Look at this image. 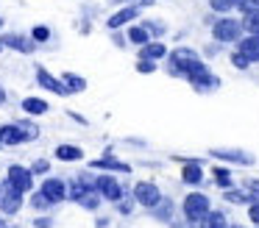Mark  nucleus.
<instances>
[{
    "label": "nucleus",
    "instance_id": "1",
    "mask_svg": "<svg viewBox=\"0 0 259 228\" xmlns=\"http://www.w3.org/2000/svg\"><path fill=\"white\" fill-rule=\"evenodd\" d=\"M67 198L70 200H76L78 206H84V209H98L103 200V195L98 192V186H95V181H92L90 175H78V178H73L67 186Z\"/></svg>",
    "mask_w": 259,
    "mask_h": 228
},
{
    "label": "nucleus",
    "instance_id": "2",
    "mask_svg": "<svg viewBox=\"0 0 259 228\" xmlns=\"http://www.w3.org/2000/svg\"><path fill=\"white\" fill-rule=\"evenodd\" d=\"M209 212H212V206H209V198L203 192H192L184 198V217H187V223H201Z\"/></svg>",
    "mask_w": 259,
    "mask_h": 228
},
{
    "label": "nucleus",
    "instance_id": "3",
    "mask_svg": "<svg viewBox=\"0 0 259 228\" xmlns=\"http://www.w3.org/2000/svg\"><path fill=\"white\" fill-rule=\"evenodd\" d=\"M245 28H243V20H229V17H223V20H214L212 23V36L217 39V42H240V34H243Z\"/></svg>",
    "mask_w": 259,
    "mask_h": 228
},
{
    "label": "nucleus",
    "instance_id": "4",
    "mask_svg": "<svg viewBox=\"0 0 259 228\" xmlns=\"http://www.w3.org/2000/svg\"><path fill=\"white\" fill-rule=\"evenodd\" d=\"M6 181L25 195V192H31V186H34V170H31V167H23V164H12Z\"/></svg>",
    "mask_w": 259,
    "mask_h": 228
},
{
    "label": "nucleus",
    "instance_id": "5",
    "mask_svg": "<svg viewBox=\"0 0 259 228\" xmlns=\"http://www.w3.org/2000/svg\"><path fill=\"white\" fill-rule=\"evenodd\" d=\"M20 206H23V192L14 189L12 184L6 181L0 186V212H3V214H17Z\"/></svg>",
    "mask_w": 259,
    "mask_h": 228
},
{
    "label": "nucleus",
    "instance_id": "6",
    "mask_svg": "<svg viewBox=\"0 0 259 228\" xmlns=\"http://www.w3.org/2000/svg\"><path fill=\"white\" fill-rule=\"evenodd\" d=\"M134 198H137V203H142L145 209H153V206L162 200V192H159V186L156 184H151V181H139L134 186Z\"/></svg>",
    "mask_w": 259,
    "mask_h": 228
},
{
    "label": "nucleus",
    "instance_id": "7",
    "mask_svg": "<svg viewBox=\"0 0 259 228\" xmlns=\"http://www.w3.org/2000/svg\"><path fill=\"white\" fill-rule=\"evenodd\" d=\"M95 186H98V192L103 195V200H112V203H120V200H123V186L114 181L112 175H98V178H95Z\"/></svg>",
    "mask_w": 259,
    "mask_h": 228
},
{
    "label": "nucleus",
    "instance_id": "8",
    "mask_svg": "<svg viewBox=\"0 0 259 228\" xmlns=\"http://www.w3.org/2000/svg\"><path fill=\"white\" fill-rule=\"evenodd\" d=\"M195 61H201V58H198V53H195V50H190V47H179V50H173V53H170L173 72H179V75H184V72H187Z\"/></svg>",
    "mask_w": 259,
    "mask_h": 228
},
{
    "label": "nucleus",
    "instance_id": "9",
    "mask_svg": "<svg viewBox=\"0 0 259 228\" xmlns=\"http://www.w3.org/2000/svg\"><path fill=\"white\" fill-rule=\"evenodd\" d=\"M42 192H45V198L50 200V203H61V200L67 198V184L59 181V178H45Z\"/></svg>",
    "mask_w": 259,
    "mask_h": 228
},
{
    "label": "nucleus",
    "instance_id": "10",
    "mask_svg": "<svg viewBox=\"0 0 259 228\" xmlns=\"http://www.w3.org/2000/svg\"><path fill=\"white\" fill-rule=\"evenodd\" d=\"M214 159H223V161H234V164H254V156L245 153V150H229V148H214L209 150Z\"/></svg>",
    "mask_w": 259,
    "mask_h": 228
},
{
    "label": "nucleus",
    "instance_id": "11",
    "mask_svg": "<svg viewBox=\"0 0 259 228\" xmlns=\"http://www.w3.org/2000/svg\"><path fill=\"white\" fill-rule=\"evenodd\" d=\"M36 81H39V86H45L47 92H53V95H67V86H64V81H56L50 72H47L45 67L36 70Z\"/></svg>",
    "mask_w": 259,
    "mask_h": 228
},
{
    "label": "nucleus",
    "instance_id": "12",
    "mask_svg": "<svg viewBox=\"0 0 259 228\" xmlns=\"http://www.w3.org/2000/svg\"><path fill=\"white\" fill-rule=\"evenodd\" d=\"M139 9H142V6H125V9H120V12H114L112 17H109V20H106V25H109V28H120V25H125L128 23V20H137V17H139Z\"/></svg>",
    "mask_w": 259,
    "mask_h": 228
},
{
    "label": "nucleus",
    "instance_id": "13",
    "mask_svg": "<svg viewBox=\"0 0 259 228\" xmlns=\"http://www.w3.org/2000/svg\"><path fill=\"white\" fill-rule=\"evenodd\" d=\"M0 42L6 47L20 50V53H34V47H36V42H31V39H25V36H20V34H6V36H0Z\"/></svg>",
    "mask_w": 259,
    "mask_h": 228
},
{
    "label": "nucleus",
    "instance_id": "14",
    "mask_svg": "<svg viewBox=\"0 0 259 228\" xmlns=\"http://www.w3.org/2000/svg\"><path fill=\"white\" fill-rule=\"evenodd\" d=\"M90 167H95V170H106V172H131V167H128L125 161L112 159V153L103 156V159H98V161H92Z\"/></svg>",
    "mask_w": 259,
    "mask_h": 228
},
{
    "label": "nucleus",
    "instance_id": "15",
    "mask_svg": "<svg viewBox=\"0 0 259 228\" xmlns=\"http://www.w3.org/2000/svg\"><path fill=\"white\" fill-rule=\"evenodd\" d=\"M181 181L184 184H201L203 181V167H201V161H195V159H190L187 164H184V170H181Z\"/></svg>",
    "mask_w": 259,
    "mask_h": 228
},
{
    "label": "nucleus",
    "instance_id": "16",
    "mask_svg": "<svg viewBox=\"0 0 259 228\" xmlns=\"http://www.w3.org/2000/svg\"><path fill=\"white\" fill-rule=\"evenodd\" d=\"M237 50H243L251 61H259V34H248L240 45H237Z\"/></svg>",
    "mask_w": 259,
    "mask_h": 228
},
{
    "label": "nucleus",
    "instance_id": "17",
    "mask_svg": "<svg viewBox=\"0 0 259 228\" xmlns=\"http://www.w3.org/2000/svg\"><path fill=\"white\" fill-rule=\"evenodd\" d=\"M0 142L3 145H20V142H25L20 126H0Z\"/></svg>",
    "mask_w": 259,
    "mask_h": 228
},
{
    "label": "nucleus",
    "instance_id": "18",
    "mask_svg": "<svg viewBox=\"0 0 259 228\" xmlns=\"http://www.w3.org/2000/svg\"><path fill=\"white\" fill-rule=\"evenodd\" d=\"M165 56H168V47L162 42H148V45H142V53H139V58H151V61H159Z\"/></svg>",
    "mask_w": 259,
    "mask_h": 228
},
{
    "label": "nucleus",
    "instance_id": "19",
    "mask_svg": "<svg viewBox=\"0 0 259 228\" xmlns=\"http://www.w3.org/2000/svg\"><path fill=\"white\" fill-rule=\"evenodd\" d=\"M56 159L61 161H81L84 159V150L78 145H59L56 148Z\"/></svg>",
    "mask_w": 259,
    "mask_h": 228
},
{
    "label": "nucleus",
    "instance_id": "20",
    "mask_svg": "<svg viewBox=\"0 0 259 228\" xmlns=\"http://www.w3.org/2000/svg\"><path fill=\"white\" fill-rule=\"evenodd\" d=\"M151 214H153V220H162V223H168L170 217H173V200H168V198H162L153 209H151Z\"/></svg>",
    "mask_w": 259,
    "mask_h": 228
},
{
    "label": "nucleus",
    "instance_id": "21",
    "mask_svg": "<svg viewBox=\"0 0 259 228\" xmlns=\"http://www.w3.org/2000/svg\"><path fill=\"white\" fill-rule=\"evenodd\" d=\"M198 226H201V228H229V220H226L223 212H209Z\"/></svg>",
    "mask_w": 259,
    "mask_h": 228
},
{
    "label": "nucleus",
    "instance_id": "22",
    "mask_svg": "<svg viewBox=\"0 0 259 228\" xmlns=\"http://www.w3.org/2000/svg\"><path fill=\"white\" fill-rule=\"evenodd\" d=\"M50 106L45 100H39V98H25L23 100V112L25 114H45Z\"/></svg>",
    "mask_w": 259,
    "mask_h": 228
},
{
    "label": "nucleus",
    "instance_id": "23",
    "mask_svg": "<svg viewBox=\"0 0 259 228\" xmlns=\"http://www.w3.org/2000/svg\"><path fill=\"white\" fill-rule=\"evenodd\" d=\"M128 42H134V45H148V42H151V36H148V28L145 25H142V28H131V31H128Z\"/></svg>",
    "mask_w": 259,
    "mask_h": 228
},
{
    "label": "nucleus",
    "instance_id": "24",
    "mask_svg": "<svg viewBox=\"0 0 259 228\" xmlns=\"http://www.w3.org/2000/svg\"><path fill=\"white\" fill-rule=\"evenodd\" d=\"M243 28H245L248 34H259V9L257 12H248L243 17Z\"/></svg>",
    "mask_w": 259,
    "mask_h": 228
},
{
    "label": "nucleus",
    "instance_id": "25",
    "mask_svg": "<svg viewBox=\"0 0 259 228\" xmlns=\"http://www.w3.org/2000/svg\"><path fill=\"white\" fill-rule=\"evenodd\" d=\"M61 81H64V86H67L70 92H81L84 86H87V81L81 78V75H73V72H67Z\"/></svg>",
    "mask_w": 259,
    "mask_h": 228
},
{
    "label": "nucleus",
    "instance_id": "26",
    "mask_svg": "<svg viewBox=\"0 0 259 228\" xmlns=\"http://www.w3.org/2000/svg\"><path fill=\"white\" fill-rule=\"evenodd\" d=\"M214 184H217L220 189H231V172L226 170V167H217V170H214Z\"/></svg>",
    "mask_w": 259,
    "mask_h": 228
},
{
    "label": "nucleus",
    "instance_id": "27",
    "mask_svg": "<svg viewBox=\"0 0 259 228\" xmlns=\"http://www.w3.org/2000/svg\"><path fill=\"white\" fill-rule=\"evenodd\" d=\"M20 126V131H23L25 142H31V139L39 137V128H36V123H31V120H23V123H17Z\"/></svg>",
    "mask_w": 259,
    "mask_h": 228
},
{
    "label": "nucleus",
    "instance_id": "28",
    "mask_svg": "<svg viewBox=\"0 0 259 228\" xmlns=\"http://www.w3.org/2000/svg\"><path fill=\"white\" fill-rule=\"evenodd\" d=\"M209 6L217 14H229L231 9H237V0H209Z\"/></svg>",
    "mask_w": 259,
    "mask_h": 228
},
{
    "label": "nucleus",
    "instance_id": "29",
    "mask_svg": "<svg viewBox=\"0 0 259 228\" xmlns=\"http://www.w3.org/2000/svg\"><path fill=\"white\" fill-rule=\"evenodd\" d=\"M231 64H234L237 70H248V64H251V58L243 53V50H237V53H231Z\"/></svg>",
    "mask_w": 259,
    "mask_h": 228
},
{
    "label": "nucleus",
    "instance_id": "30",
    "mask_svg": "<svg viewBox=\"0 0 259 228\" xmlns=\"http://www.w3.org/2000/svg\"><path fill=\"white\" fill-rule=\"evenodd\" d=\"M31 36H34L36 42H47V39H50V28H45V25H36L34 31H31Z\"/></svg>",
    "mask_w": 259,
    "mask_h": 228
},
{
    "label": "nucleus",
    "instance_id": "31",
    "mask_svg": "<svg viewBox=\"0 0 259 228\" xmlns=\"http://www.w3.org/2000/svg\"><path fill=\"white\" fill-rule=\"evenodd\" d=\"M237 9H240L243 14L257 12V9H259V0H237Z\"/></svg>",
    "mask_w": 259,
    "mask_h": 228
},
{
    "label": "nucleus",
    "instance_id": "32",
    "mask_svg": "<svg viewBox=\"0 0 259 228\" xmlns=\"http://www.w3.org/2000/svg\"><path fill=\"white\" fill-rule=\"evenodd\" d=\"M248 220H251L254 226H259V200L248 203Z\"/></svg>",
    "mask_w": 259,
    "mask_h": 228
},
{
    "label": "nucleus",
    "instance_id": "33",
    "mask_svg": "<svg viewBox=\"0 0 259 228\" xmlns=\"http://www.w3.org/2000/svg\"><path fill=\"white\" fill-rule=\"evenodd\" d=\"M31 203H34V209H47V206H50V200H47V198H45V192L39 189V192L34 195V200H31Z\"/></svg>",
    "mask_w": 259,
    "mask_h": 228
},
{
    "label": "nucleus",
    "instance_id": "34",
    "mask_svg": "<svg viewBox=\"0 0 259 228\" xmlns=\"http://www.w3.org/2000/svg\"><path fill=\"white\" fill-rule=\"evenodd\" d=\"M31 170H34V175H42V172L50 170V161H47V159H39V161H34V167H31Z\"/></svg>",
    "mask_w": 259,
    "mask_h": 228
},
{
    "label": "nucleus",
    "instance_id": "35",
    "mask_svg": "<svg viewBox=\"0 0 259 228\" xmlns=\"http://www.w3.org/2000/svg\"><path fill=\"white\" fill-rule=\"evenodd\" d=\"M137 70H139V72H153V70H156V64H153L151 58H139V64H137Z\"/></svg>",
    "mask_w": 259,
    "mask_h": 228
},
{
    "label": "nucleus",
    "instance_id": "36",
    "mask_svg": "<svg viewBox=\"0 0 259 228\" xmlns=\"http://www.w3.org/2000/svg\"><path fill=\"white\" fill-rule=\"evenodd\" d=\"M145 28H148V34H165V28L159 23H145Z\"/></svg>",
    "mask_w": 259,
    "mask_h": 228
},
{
    "label": "nucleus",
    "instance_id": "37",
    "mask_svg": "<svg viewBox=\"0 0 259 228\" xmlns=\"http://www.w3.org/2000/svg\"><path fill=\"white\" fill-rule=\"evenodd\" d=\"M245 189H251L254 195H259V181H254V178H248V181H245Z\"/></svg>",
    "mask_w": 259,
    "mask_h": 228
},
{
    "label": "nucleus",
    "instance_id": "38",
    "mask_svg": "<svg viewBox=\"0 0 259 228\" xmlns=\"http://www.w3.org/2000/svg\"><path fill=\"white\" fill-rule=\"evenodd\" d=\"M36 228H50V217H39V220H36Z\"/></svg>",
    "mask_w": 259,
    "mask_h": 228
},
{
    "label": "nucleus",
    "instance_id": "39",
    "mask_svg": "<svg viewBox=\"0 0 259 228\" xmlns=\"http://www.w3.org/2000/svg\"><path fill=\"white\" fill-rule=\"evenodd\" d=\"M3 103H6V89L0 86V106H3Z\"/></svg>",
    "mask_w": 259,
    "mask_h": 228
},
{
    "label": "nucleus",
    "instance_id": "40",
    "mask_svg": "<svg viewBox=\"0 0 259 228\" xmlns=\"http://www.w3.org/2000/svg\"><path fill=\"white\" fill-rule=\"evenodd\" d=\"M0 228H9V223H6V220H0Z\"/></svg>",
    "mask_w": 259,
    "mask_h": 228
},
{
    "label": "nucleus",
    "instance_id": "41",
    "mask_svg": "<svg viewBox=\"0 0 259 228\" xmlns=\"http://www.w3.org/2000/svg\"><path fill=\"white\" fill-rule=\"evenodd\" d=\"M173 228H184V226H179V223H176V226H173Z\"/></svg>",
    "mask_w": 259,
    "mask_h": 228
},
{
    "label": "nucleus",
    "instance_id": "42",
    "mask_svg": "<svg viewBox=\"0 0 259 228\" xmlns=\"http://www.w3.org/2000/svg\"><path fill=\"white\" fill-rule=\"evenodd\" d=\"M0 50H3V42H0Z\"/></svg>",
    "mask_w": 259,
    "mask_h": 228
},
{
    "label": "nucleus",
    "instance_id": "43",
    "mask_svg": "<svg viewBox=\"0 0 259 228\" xmlns=\"http://www.w3.org/2000/svg\"><path fill=\"white\" fill-rule=\"evenodd\" d=\"M0 25H3V20H0Z\"/></svg>",
    "mask_w": 259,
    "mask_h": 228
},
{
    "label": "nucleus",
    "instance_id": "44",
    "mask_svg": "<svg viewBox=\"0 0 259 228\" xmlns=\"http://www.w3.org/2000/svg\"><path fill=\"white\" fill-rule=\"evenodd\" d=\"M0 145H3V142H0Z\"/></svg>",
    "mask_w": 259,
    "mask_h": 228
},
{
    "label": "nucleus",
    "instance_id": "45",
    "mask_svg": "<svg viewBox=\"0 0 259 228\" xmlns=\"http://www.w3.org/2000/svg\"><path fill=\"white\" fill-rule=\"evenodd\" d=\"M257 228H259V226H257Z\"/></svg>",
    "mask_w": 259,
    "mask_h": 228
}]
</instances>
